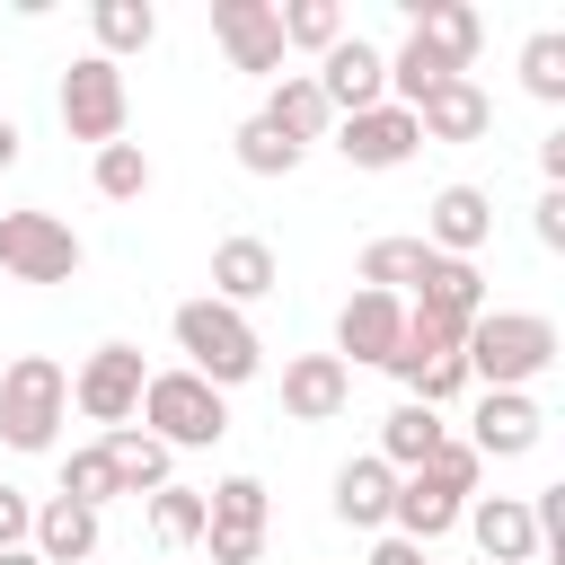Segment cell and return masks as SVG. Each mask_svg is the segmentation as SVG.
<instances>
[{
	"label": "cell",
	"instance_id": "6da1fadb",
	"mask_svg": "<svg viewBox=\"0 0 565 565\" xmlns=\"http://www.w3.org/2000/svg\"><path fill=\"white\" fill-rule=\"evenodd\" d=\"M556 353H565V335H556L547 309H486L459 335V362H468L477 388H530V380L556 371Z\"/></svg>",
	"mask_w": 565,
	"mask_h": 565
},
{
	"label": "cell",
	"instance_id": "7a4b0ae2",
	"mask_svg": "<svg viewBox=\"0 0 565 565\" xmlns=\"http://www.w3.org/2000/svg\"><path fill=\"white\" fill-rule=\"evenodd\" d=\"M168 335H177V353H185V371L194 380H212L221 397L230 388H247L256 371H265V335L247 327V309H230V300H177V318H168Z\"/></svg>",
	"mask_w": 565,
	"mask_h": 565
},
{
	"label": "cell",
	"instance_id": "3957f363",
	"mask_svg": "<svg viewBox=\"0 0 565 565\" xmlns=\"http://www.w3.org/2000/svg\"><path fill=\"white\" fill-rule=\"evenodd\" d=\"M62 424H71V371L53 353H18L0 371V441L35 459V450L62 441Z\"/></svg>",
	"mask_w": 565,
	"mask_h": 565
},
{
	"label": "cell",
	"instance_id": "277c9868",
	"mask_svg": "<svg viewBox=\"0 0 565 565\" xmlns=\"http://www.w3.org/2000/svg\"><path fill=\"white\" fill-rule=\"evenodd\" d=\"M141 433L168 441V450H212V441L230 433V397H221L212 380H194L185 362H177V371H150V388H141Z\"/></svg>",
	"mask_w": 565,
	"mask_h": 565
},
{
	"label": "cell",
	"instance_id": "5b68a950",
	"mask_svg": "<svg viewBox=\"0 0 565 565\" xmlns=\"http://www.w3.org/2000/svg\"><path fill=\"white\" fill-rule=\"evenodd\" d=\"M79 265H88V247L62 212H0V274L9 282H71Z\"/></svg>",
	"mask_w": 565,
	"mask_h": 565
},
{
	"label": "cell",
	"instance_id": "8992f818",
	"mask_svg": "<svg viewBox=\"0 0 565 565\" xmlns=\"http://www.w3.org/2000/svg\"><path fill=\"white\" fill-rule=\"evenodd\" d=\"M62 132L71 141H124V115H132V97H124V62H106V53H79L71 71H62Z\"/></svg>",
	"mask_w": 565,
	"mask_h": 565
},
{
	"label": "cell",
	"instance_id": "52a82bcc",
	"mask_svg": "<svg viewBox=\"0 0 565 565\" xmlns=\"http://www.w3.org/2000/svg\"><path fill=\"white\" fill-rule=\"evenodd\" d=\"M141 388H150V371H141V344H97L79 371H71V406L88 415V424H132L141 415Z\"/></svg>",
	"mask_w": 565,
	"mask_h": 565
},
{
	"label": "cell",
	"instance_id": "ba28073f",
	"mask_svg": "<svg viewBox=\"0 0 565 565\" xmlns=\"http://www.w3.org/2000/svg\"><path fill=\"white\" fill-rule=\"evenodd\" d=\"M415 150H424V132H415V115H406V106H388V97L335 124V159H344V168H371V177H388V168H406Z\"/></svg>",
	"mask_w": 565,
	"mask_h": 565
},
{
	"label": "cell",
	"instance_id": "9c48e42d",
	"mask_svg": "<svg viewBox=\"0 0 565 565\" xmlns=\"http://www.w3.org/2000/svg\"><path fill=\"white\" fill-rule=\"evenodd\" d=\"M547 441V406L530 388H486L477 415H468V450L477 459H530Z\"/></svg>",
	"mask_w": 565,
	"mask_h": 565
},
{
	"label": "cell",
	"instance_id": "30bf717a",
	"mask_svg": "<svg viewBox=\"0 0 565 565\" xmlns=\"http://www.w3.org/2000/svg\"><path fill=\"white\" fill-rule=\"evenodd\" d=\"M397 344H406V300H388V291H353V300L335 309V362H344V371H353V362L388 371Z\"/></svg>",
	"mask_w": 565,
	"mask_h": 565
},
{
	"label": "cell",
	"instance_id": "8fae6325",
	"mask_svg": "<svg viewBox=\"0 0 565 565\" xmlns=\"http://www.w3.org/2000/svg\"><path fill=\"white\" fill-rule=\"evenodd\" d=\"M309 79H318V97H327V106H335V124H344V115H362V106H380V97H388V53H380V44H362V35H344V44H327V53H318V71H309Z\"/></svg>",
	"mask_w": 565,
	"mask_h": 565
},
{
	"label": "cell",
	"instance_id": "7c38bea8",
	"mask_svg": "<svg viewBox=\"0 0 565 565\" xmlns=\"http://www.w3.org/2000/svg\"><path fill=\"white\" fill-rule=\"evenodd\" d=\"M468 539H477V556L486 565H530L547 539H539V512H530V494H468Z\"/></svg>",
	"mask_w": 565,
	"mask_h": 565
},
{
	"label": "cell",
	"instance_id": "4fadbf2b",
	"mask_svg": "<svg viewBox=\"0 0 565 565\" xmlns=\"http://www.w3.org/2000/svg\"><path fill=\"white\" fill-rule=\"evenodd\" d=\"M212 35H221L230 71L282 79V26H274V0H212Z\"/></svg>",
	"mask_w": 565,
	"mask_h": 565
},
{
	"label": "cell",
	"instance_id": "5bb4252c",
	"mask_svg": "<svg viewBox=\"0 0 565 565\" xmlns=\"http://www.w3.org/2000/svg\"><path fill=\"white\" fill-rule=\"evenodd\" d=\"M406 309H415V318H433V327H450V335H468V327L486 318V274H477L468 256H433Z\"/></svg>",
	"mask_w": 565,
	"mask_h": 565
},
{
	"label": "cell",
	"instance_id": "9a60e30c",
	"mask_svg": "<svg viewBox=\"0 0 565 565\" xmlns=\"http://www.w3.org/2000/svg\"><path fill=\"white\" fill-rule=\"evenodd\" d=\"M406 35H415L441 71L468 79V62H477V44H486V18H477L468 0H406Z\"/></svg>",
	"mask_w": 565,
	"mask_h": 565
},
{
	"label": "cell",
	"instance_id": "2e32d148",
	"mask_svg": "<svg viewBox=\"0 0 565 565\" xmlns=\"http://www.w3.org/2000/svg\"><path fill=\"white\" fill-rule=\"evenodd\" d=\"M494 238V194L486 185H441L433 194V212H424V247L433 256H468L477 265V247Z\"/></svg>",
	"mask_w": 565,
	"mask_h": 565
},
{
	"label": "cell",
	"instance_id": "e0dca14e",
	"mask_svg": "<svg viewBox=\"0 0 565 565\" xmlns=\"http://www.w3.org/2000/svg\"><path fill=\"white\" fill-rule=\"evenodd\" d=\"M353 406V371L335 353H291L282 362V415L291 424H335Z\"/></svg>",
	"mask_w": 565,
	"mask_h": 565
},
{
	"label": "cell",
	"instance_id": "ac0fdd59",
	"mask_svg": "<svg viewBox=\"0 0 565 565\" xmlns=\"http://www.w3.org/2000/svg\"><path fill=\"white\" fill-rule=\"evenodd\" d=\"M335 521L344 530H388V503H397V468L380 459V450H362V459H344L335 468Z\"/></svg>",
	"mask_w": 565,
	"mask_h": 565
},
{
	"label": "cell",
	"instance_id": "d6986e66",
	"mask_svg": "<svg viewBox=\"0 0 565 565\" xmlns=\"http://www.w3.org/2000/svg\"><path fill=\"white\" fill-rule=\"evenodd\" d=\"M256 115H265L291 150H309V141H327V132H335V106L318 97V79H309V71H282V79L265 88V106H256Z\"/></svg>",
	"mask_w": 565,
	"mask_h": 565
},
{
	"label": "cell",
	"instance_id": "ffe728a7",
	"mask_svg": "<svg viewBox=\"0 0 565 565\" xmlns=\"http://www.w3.org/2000/svg\"><path fill=\"white\" fill-rule=\"evenodd\" d=\"M486 124H494V97H486L477 79H441V88L415 106V132H424V141H486Z\"/></svg>",
	"mask_w": 565,
	"mask_h": 565
},
{
	"label": "cell",
	"instance_id": "44dd1931",
	"mask_svg": "<svg viewBox=\"0 0 565 565\" xmlns=\"http://www.w3.org/2000/svg\"><path fill=\"white\" fill-rule=\"evenodd\" d=\"M274 282H282V256H274L265 238H221V247H212V300L247 309V300H265Z\"/></svg>",
	"mask_w": 565,
	"mask_h": 565
},
{
	"label": "cell",
	"instance_id": "7402d4cb",
	"mask_svg": "<svg viewBox=\"0 0 565 565\" xmlns=\"http://www.w3.org/2000/svg\"><path fill=\"white\" fill-rule=\"evenodd\" d=\"M459 512H468V503H459L450 486H433L424 468H415V477H397V503H388V521H397V539H415V547H433V539H450V530H459Z\"/></svg>",
	"mask_w": 565,
	"mask_h": 565
},
{
	"label": "cell",
	"instance_id": "603a6c76",
	"mask_svg": "<svg viewBox=\"0 0 565 565\" xmlns=\"http://www.w3.org/2000/svg\"><path fill=\"white\" fill-rule=\"evenodd\" d=\"M97 539H106V530H97V512H88V503H62V494H53V503H35L26 547H35L44 565H88V556H97Z\"/></svg>",
	"mask_w": 565,
	"mask_h": 565
},
{
	"label": "cell",
	"instance_id": "cb8c5ba5",
	"mask_svg": "<svg viewBox=\"0 0 565 565\" xmlns=\"http://www.w3.org/2000/svg\"><path fill=\"white\" fill-rule=\"evenodd\" d=\"M441 441H450V424H441L433 406H415V397H397V406L380 415V459H388L397 477H415V468H424Z\"/></svg>",
	"mask_w": 565,
	"mask_h": 565
},
{
	"label": "cell",
	"instance_id": "d4e9b609",
	"mask_svg": "<svg viewBox=\"0 0 565 565\" xmlns=\"http://www.w3.org/2000/svg\"><path fill=\"white\" fill-rule=\"evenodd\" d=\"M97 450H106V468H115V486H124V494H159V486H168V468H177V450H168V441H150L141 424H115Z\"/></svg>",
	"mask_w": 565,
	"mask_h": 565
},
{
	"label": "cell",
	"instance_id": "484cf974",
	"mask_svg": "<svg viewBox=\"0 0 565 565\" xmlns=\"http://www.w3.org/2000/svg\"><path fill=\"white\" fill-rule=\"evenodd\" d=\"M424 265H433V247H424V238H371V247H362V291L406 300V291L424 282Z\"/></svg>",
	"mask_w": 565,
	"mask_h": 565
},
{
	"label": "cell",
	"instance_id": "4316f807",
	"mask_svg": "<svg viewBox=\"0 0 565 565\" xmlns=\"http://www.w3.org/2000/svg\"><path fill=\"white\" fill-rule=\"evenodd\" d=\"M88 26H97V53H106V62H124V53H150L159 9H150V0H97V9H88Z\"/></svg>",
	"mask_w": 565,
	"mask_h": 565
},
{
	"label": "cell",
	"instance_id": "83f0119b",
	"mask_svg": "<svg viewBox=\"0 0 565 565\" xmlns=\"http://www.w3.org/2000/svg\"><path fill=\"white\" fill-rule=\"evenodd\" d=\"M388 371H397V380H406V397H415V406H433V415L468 388V362H459V353H424V362H415V353H397Z\"/></svg>",
	"mask_w": 565,
	"mask_h": 565
},
{
	"label": "cell",
	"instance_id": "f1b7e54d",
	"mask_svg": "<svg viewBox=\"0 0 565 565\" xmlns=\"http://www.w3.org/2000/svg\"><path fill=\"white\" fill-rule=\"evenodd\" d=\"M274 26H282V53H291V44H300V53H327V44L353 35L335 0H291V9H274Z\"/></svg>",
	"mask_w": 565,
	"mask_h": 565
},
{
	"label": "cell",
	"instance_id": "f546056e",
	"mask_svg": "<svg viewBox=\"0 0 565 565\" xmlns=\"http://www.w3.org/2000/svg\"><path fill=\"white\" fill-rule=\"evenodd\" d=\"M265 521H274V503H265L256 477H221L203 494V530H265Z\"/></svg>",
	"mask_w": 565,
	"mask_h": 565
},
{
	"label": "cell",
	"instance_id": "4dcf8cb0",
	"mask_svg": "<svg viewBox=\"0 0 565 565\" xmlns=\"http://www.w3.org/2000/svg\"><path fill=\"white\" fill-rule=\"evenodd\" d=\"M88 177H97L106 203H141V194H150V150H141V141H106Z\"/></svg>",
	"mask_w": 565,
	"mask_h": 565
},
{
	"label": "cell",
	"instance_id": "1f68e13d",
	"mask_svg": "<svg viewBox=\"0 0 565 565\" xmlns=\"http://www.w3.org/2000/svg\"><path fill=\"white\" fill-rule=\"evenodd\" d=\"M521 88H530L539 106H565V35H556V26H539V35L521 44Z\"/></svg>",
	"mask_w": 565,
	"mask_h": 565
},
{
	"label": "cell",
	"instance_id": "d6a6232c",
	"mask_svg": "<svg viewBox=\"0 0 565 565\" xmlns=\"http://www.w3.org/2000/svg\"><path fill=\"white\" fill-rule=\"evenodd\" d=\"M230 150H238V168H247V177H291V168H300V150H291L265 115H247V124L230 132Z\"/></svg>",
	"mask_w": 565,
	"mask_h": 565
},
{
	"label": "cell",
	"instance_id": "836d02e7",
	"mask_svg": "<svg viewBox=\"0 0 565 565\" xmlns=\"http://www.w3.org/2000/svg\"><path fill=\"white\" fill-rule=\"evenodd\" d=\"M124 486H115V468H106V450L97 441H79L71 459H62V503H88V512H106Z\"/></svg>",
	"mask_w": 565,
	"mask_h": 565
},
{
	"label": "cell",
	"instance_id": "e575fe53",
	"mask_svg": "<svg viewBox=\"0 0 565 565\" xmlns=\"http://www.w3.org/2000/svg\"><path fill=\"white\" fill-rule=\"evenodd\" d=\"M150 530H159V547H194V539H203V494L168 477V486L150 494Z\"/></svg>",
	"mask_w": 565,
	"mask_h": 565
},
{
	"label": "cell",
	"instance_id": "d590c367",
	"mask_svg": "<svg viewBox=\"0 0 565 565\" xmlns=\"http://www.w3.org/2000/svg\"><path fill=\"white\" fill-rule=\"evenodd\" d=\"M424 477H433V486H450V494L468 503V494H477V477H486V459H477V450H468V441L450 433V441H441V450L424 459Z\"/></svg>",
	"mask_w": 565,
	"mask_h": 565
},
{
	"label": "cell",
	"instance_id": "8d00e7d4",
	"mask_svg": "<svg viewBox=\"0 0 565 565\" xmlns=\"http://www.w3.org/2000/svg\"><path fill=\"white\" fill-rule=\"evenodd\" d=\"M203 547H212V565H256L265 530H203Z\"/></svg>",
	"mask_w": 565,
	"mask_h": 565
},
{
	"label": "cell",
	"instance_id": "74e56055",
	"mask_svg": "<svg viewBox=\"0 0 565 565\" xmlns=\"http://www.w3.org/2000/svg\"><path fill=\"white\" fill-rule=\"evenodd\" d=\"M26 530H35V503H26L18 486H0V556H9V547H26Z\"/></svg>",
	"mask_w": 565,
	"mask_h": 565
},
{
	"label": "cell",
	"instance_id": "f35d334b",
	"mask_svg": "<svg viewBox=\"0 0 565 565\" xmlns=\"http://www.w3.org/2000/svg\"><path fill=\"white\" fill-rule=\"evenodd\" d=\"M530 230H539V247H565V185H547V194H539Z\"/></svg>",
	"mask_w": 565,
	"mask_h": 565
},
{
	"label": "cell",
	"instance_id": "ab89813d",
	"mask_svg": "<svg viewBox=\"0 0 565 565\" xmlns=\"http://www.w3.org/2000/svg\"><path fill=\"white\" fill-rule=\"evenodd\" d=\"M371 565H433V547H415V539H397V530H388V539L371 547Z\"/></svg>",
	"mask_w": 565,
	"mask_h": 565
},
{
	"label": "cell",
	"instance_id": "60d3db41",
	"mask_svg": "<svg viewBox=\"0 0 565 565\" xmlns=\"http://www.w3.org/2000/svg\"><path fill=\"white\" fill-rule=\"evenodd\" d=\"M539 177H547V185H565V132H547V141H539Z\"/></svg>",
	"mask_w": 565,
	"mask_h": 565
},
{
	"label": "cell",
	"instance_id": "b9f144b4",
	"mask_svg": "<svg viewBox=\"0 0 565 565\" xmlns=\"http://www.w3.org/2000/svg\"><path fill=\"white\" fill-rule=\"evenodd\" d=\"M0 168H18V124L0 115Z\"/></svg>",
	"mask_w": 565,
	"mask_h": 565
},
{
	"label": "cell",
	"instance_id": "7bdbcfd3",
	"mask_svg": "<svg viewBox=\"0 0 565 565\" xmlns=\"http://www.w3.org/2000/svg\"><path fill=\"white\" fill-rule=\"evenodd\" d=\"M0 565H44V556H35V547H9V556H0Z\"/></svg>",
	"mask_w": 565,
	"mask_h": 565
}]
</instances>
